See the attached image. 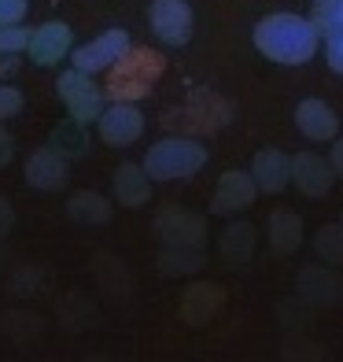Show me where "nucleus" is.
I'll return each mask as SVG.
<instances>
[{
	"instance_id": "obj_12",
	"label": "nucleus",
	"mask_w": 343,
	"mask_h": 362,
	"mask_svg": "<svg viewBox=\"0 0 343 362\" xmlns=\"http://www.w3.org/2000/svg\"><path fill=\"white\" fill-rule=\"evenodd\" d=\"M255 196H258V185H255L251 170H229V174H222L210 207H215L218 215H236V211L255 204Z\"/></svg>"
},
{
	"instance_id": "obj_14",
	"label": "nucleus",
	"mask_w": 343,
	"mask_h": 362,
	"mask_svg": "<svg viewBox=\"0 0 343 362\" xmlns=\"http://www.w3.org/2000/svg\"><path fill=\"white\" fill-rule=\"evenodd\" d=\"M152 196V174L144 170V163H122L114 170V200L122 207H144Z\"/></svg>"
},
{
	"instance_id": "obj_22",
	"label": "nucleus",
	"mask_w": 343,
	"mask_h": 362,
	"mask_svg": "<svg viewBox=\"0 0 343 362\" xmlns=\"http://www.w3.org/2000/svg\"><path fill=\"white\" fill-rule=\"evenodd\" d=\"M325 63H329L336 74H343V34L325 37Z\"/></svg>"
},
{
	"instance_id": "obj_7",
	"label": "nucleus",
	"mask_w": 343,
	"mask_h": 362,
	"mask_svg": "<svg viewBox=\"0 0 343 362\" xmlns=\"http://www.w3.org/2000/svg\"><path fill=\"white\" fill-rule=\"evenodd\" d=\"M192 23H195V19H192L188 0H152V8H148V26H152V34H155L162 45H170V48L188 45Z\"/></svg>"
},
{
	"instance_id": "obj_26",
	"label": "nucleus",
	"mask_w": 343,
	"mask_h": 362,
	"mask_svg": "<svg viewBox=\"0 0 343 362\" xmlns=\"http://www.w3.org/2000/svg\"><path fill=\"white\" fill-rule=\"evenodd\" d=\"M8 226H11V211H8V204H0V237L8 233Z\"/></svg>"
},
{
	"instance_id": "obj_25",
	"label": "nucleus",
	"mask_w": 343,
	"mask_h": 362,
	"mask_svg": "<svg viewBox=\"0 0 343 362\" xmlns=\"http://www.w3.org/2000/svg\"><path fill=\"white\" fill-rule=\"evenodd\" d=\"M19 56L23 52H0V78H11L19 71Z\"/></svg>"
},
{
	"instance_id": "obj_10",
	"label": "nucleus",
	"mask_w": 343,
	"mask_h": 362,
	"mask_svg": "<svg viewBox=\"0 0 343 362\" xmlns=\"http://www.w3.org/2000/svg\"><path fill=\"white\" fill-rule=\"evenodd\" d=\"M332 163L325 156H314V152H299L291 156V185H296L303 196H310V200H318V196H325L332 189Z\"/></svg>"
},
{
	"instance_id": "obj_11",
	"label": "nucleus",
	"mask_w": 343,
	"mask_h": 362,
	"mask_svg": "<svg viewBox=\"0 0 343 362\" xmlns=\"http://www.w3.org/2000/svg\"><path fill=\"white\" fill-rule=\"evenodd\" d=\"M296 129H299L306 141L325 144V141H332L339 134V119H336V111L325 104V100L306 96V100H299V107H296Z\"/></svg>"
},
{
	"instance_id": "obj_24",
	"label": "nucleus",
	"mask_w": 343,
	"mask_h": 362,
	"mask_svg": "<svg viewBox=\"0 0 343 362\" xmlns=\"http://www.w3.org/2000/svg\"><path fill=\"white\" fill-rule=\"evenodd\" d=\"M11 156H15V144H11V134H8L4 126H0V170H4L8 163H11Z\"/></svg>"
},
{
	"instance_id": "obj_23",
	"label": "nucleus",
	"mask_w": 343,
	"mask_h": 362,
	"mask_svg": "<svg viewBox=\"0 0 343 362\" xmlns=\"http://www.w3.org/2000/svg\"><path fill=\"white\" fill-rule=\"evenodd\" d=\"M329 163H332V174L343 177V137L336 134L332 137V152H329Z\"/></svg>"
},
{
	"instance_id": "obj_21",
	"label": "nucleus",
	"mask_w": 343,
	"mask_h": 362,
	"mask_svg": "<svg viewBox=\"0 0 343 362\" xmlns=\"http://www.w3.org/2000/svg\"><path fill=\"white\" fill-rule=\"evenodd\" d=\"M30 0H0V23H23Z\"/></svg>"
},
{
	"instance_id": "obj_4",
	"label": "nucleus",
	"mask_w": 343,
	"mask_h": 362,
	"mask_svg": "<svg viewBox=\"0 0 343 362\" xmlns=\"http://www.w3.org/2000/svg\"><path fill=\"white\" fill-rule=\"evenodd\" d=\"M56 93H59L63 107H67V115L74 122H81V126H92L96 119H100L104 104H107V93L92 81V74L78 71V67L63 71L56 78Z\"/></svg>"
},
{
	"instance_id": "obj_19",
	"label": "nucleus",
	"mask_w": 343,
	"mask_h": 362,
	"mask_svg": "<svg viewBox=\"0 0 343 362\" xmlns=\"http://www.w3.org/2000/svg\"><path fill=\"white\" fill-rule=\"evenodd\" d=\"M30 30L23 23H0V52H26Z\"/></svg>"
},
{
	"instance_id": "obj_15",
	"label": "nucleus",
	"mask_w": 343,
	"mask_h": 362,
	"mask_svg": "<svg viewBox=\"0 0 343 362\" xmlns=\"http://www.w3.org/2000/svg\"><path fill=\"white\" fill-rule=\"evenodd\" d=\"M303 240V222L296 215H288V211H277V215L270 218V244L277 255H288L296 252Z\"/></svg>"
},
{
	"instance_id": "obj_3",
	"label": "nucleus",
	"mask_w": 343,
	"mask_h": 362,
	"mask_svg": "<svg viewBox=\"0 0 343 362\" xmlns=\"http://www.w3.org/2000/svg\"><path fill=\"white\" fill-rule=\"evenodd\" d=\"M162 78V56L148 48H129V52L107 71V96L111 100H140L144 93Z\"/></svg>"
},
{
	"instance_id": "obj_20",
	"label": "nucleus",
	"mask_w": 343,
	"mask_h": 362,
	"mask_svg": "<svg viewBox=\"0 0 343 362\" xmlns=\"http://www.w3.org/2000/svg\"><path fill=\"white\" fill-rule=\"evenodd\" d=\"M19 111H23V93L15 86H8V81H0V122L15 119Z\"/></svg>"
},
{
	"instance_id": "obj_17",
	"label": "nucleus",
	"mask_w": 343,
	"mask_h": 362,
	"mask_svg": "<svg viewBox=\"0 0 343 362\" xmlns=\"http://www.w3.org/2000/svg\"><path fill=\"white\" fill-rule=\"evenodd\" d=\"M314 26H318V34L321 37H336L343 34V0H318L314 4Z\"/></svg>"
},
{
	"instance_id": "obj_8",
	"label": "nucleus",
	"mask_w": 343,
	"mask_h": 362,
	"mask_svg": "<svg viewBox=\"0 0 343 362\" xmlns=\"http://www.w3.org/2000/svg\"><path fill=\"white\" fill-rule=\"evenodd\" d=\"M74 52V34L67 23H41L30 30L26 41V59L37 63V67H56V63L71 59Z\"/></svg>"
},
{
	"instance_id": "obj_6",
	"label": "nucleus",
	"mask_w": 343,
	"mask_h": 362,
	"mask_svg": "<svg viewBox=\"0 0 343 362\" xmlns=\"http://www.w3.org/2000/svg\"><path fill=\"white\" fill-rule=\"evenodd\" d=\"M96 134L111 148H129L144 137V111L133 100H111L96 119Z\"/></svg>"
},
{
	"instance_id": "obj_18",
	"label": "nucleus",
	"mask_w": 343,
	"mask_h": 362,
	"mask_svg": "<svg viewBox=\"0 0 343 362\" xmlns=\"http://www.w3.org/2000/svg\"><path fill=\"white\" fill-rule=\"evenodd\" d=\"M318 255L329 262H343V226H325L318 233Z\"/></svg>"
},
{
	"instance_id": "obj_13",
	"label": "nucleus",
	"mask_w": 343,
	"mask_h": 362,
	"mask_svg": "<svg viewBox=\"0 0 343 362\" xmlns=\"http://www.w3.org/2000/svg\"><path fill=\"white\" fill-rule=\"evenodd\" d=\"M251 177H255L258 192H270V196L284 192L291 181V156H284L281 148H263L251 159Z\"/></svg>"
},
{
	"instance_id": "obj_5",
	"label": "nucleus",
	"mask_w": 343,
	"mask_h": 362,
	"mask_svg": "<svg viewBox=\"0 0 343 362\" xmlns=\"http://www.w3.org/2000/svg\"><path fill=\"white\" fill-rule=\"evenodd\" d=\"M129 48H133V41H129V34L126 30H104V34H96L92 41H85V45H78L74 52H71V67H78V71H85V74H107L114 63H119Z\"/></svg>"
},
{
	"instance_id": "obj_1",
	"label": "nucleus",
	"mask_w": 343,
	"mask_h": 362,
	"mask_svg": "<svg viewBox=\"0 0 343 362\" xmlns=\"http://www.w3.org/2000/svg\"><path fill=\"white\" fill-rule=\"evenodd\" d=\"M255 48L263 52L270 63L281 67H303L321 52V34L314 19L296 11H273L266 19H258L255 26Z\"/></svg>"
},
{
	"instance_id": "obj_16",
	"label": "nucleus",
	"mask_w": 343,
	"mask_h": 362,
	"mask_svg": "<svg viewBox=\"0 0 343 362\" xmlns=\"http://www.w3.org/2000/svg\"><path fill=\"white\" fill-rule=\"evenodd\" d=\"M67 211H71V218H74V222L100 226V222H107V215H111V204L104 200V196H96V192H78Z\"/></svg>"
},
{
	"instance_id": "obj_9",
	"label": "nucleus",
	"mask_w": 343,
	"mask_h": 362,
	"mask_svg": "<svg viewBox=\"0 0 343 362\" xmlns=\"http://www.w3.org/2000/svg\"><path fill=\"white\" fill-rule=\"evenodd\" d=\"M26 185L30 189H37V192H56L67 185V177H71V167H67V156L59 152V148H41V152H34L26 159Z\"/></svg>"
},
{
	"instance_id": "obj_2",
	"label": "nucleus",
	"mask_w": 343,
	"mask_h": 362,
	"mask_svg": "<svg viewBox=\"0 0 343 362\" xmlns=\"http://www.w3.org/2000/svg\"><path fill=\"white\" fill-rule=\"evenodd\" d=\"M207 167V148L195 137H162L144 152V170L152 181H185Z\"/></svg>"
}]
</instances>
